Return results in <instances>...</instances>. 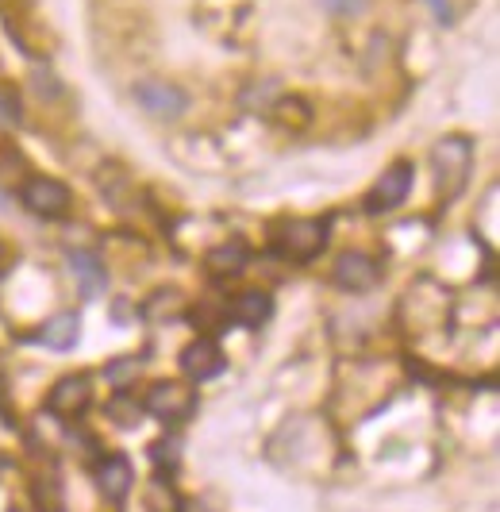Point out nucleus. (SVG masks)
<instances>
[{
  "label": "nucleus",
  "mask_w": 500,
  "mask_h": 512,
  "mask_svg": "<svg viewBox=\"0 0 500 512\" xmlns=\"http://www.w3.org/2000/svg\"><path fill=\"white\" fill-rule=\"evenodd\" d=\"M0 124H20V93H16V85H0Z\"/></svg>",
  "instance_id": "17"
},
{
  "label": "nucleus",
  "mask_w": 500,
  "mask_h": 512,
  "mask_svg": "<svg viewBox=\"0 0 500 512\" xmlns=\"http://www.w3.org/2000/svg\"><path fill=\"white\" fill-rule=\"evenodd\" d=\"M35 501H39L43 512H66L62 482H58V478H39V482H35Z\"/></svg>",
  "instance_id": "16"
},
{
  "label": "nucleus",
  "mask_w": 500,
  "mask_h": 512,
  "mask_svg": "<svg viewBox=\"0 0 500 512\" xmlns=\"http://www.w3.org/2000/svg\"><path fill=\"white\" fill-rule=\"evenodd\" d=\"M143 409L166 424H177V420H189L193 409H197V393L181 382H158L147 389L143 397Z\"/></svg>",
  "instance_id": "3"
},
{
  "label": "nucleus",
  "mask_w": 500,
  "mask_h": 512,
  "mask_svg": "<svg viewBox=\"0 0 500 512\" xmlns=\"http://www.w3.org/2000/svg\"><path fill=\"white\" fill-rule=\"evenodd\" d=\"M181 370L193 378V382H208L224 370V351L212 343V339H193L185 351H181Z\"/></svg>",
  "instance_id": "9"
},
{
  "label": "nucleus",
  "mask_w": 500,
  "mask_h": 512,
  "mask_svg": "<svg viewBox=\"0 0 500 512\" xmlns=\"http://www.w3.org/2000/svg\"><path fill=\"white\" fill-rule=\"evenodd\" d=\"M270 312H274L270 293H258V289L239 293V297H235V305L227 308V316H231L235 324H243V328H262V324L270 320Z\"/></svg>",
  "instance_id": "11"
},
{
  "label": "nucleus",
  "mask_w": 500,
  "mask_h": 512,
  "mask_svg": "<svg viewBox=\"0 0 500 512\" xmlns=\"http://www.w3.org/2000/svg\"><path fill=\"white\" fill-rule=\"evenodd\" d=\"M77 335H81V320H77V312H58L54 320L43 324L39 343H47L50 351H70V347L77 343Z\"/></svg>",
  "instance_id": "12"
},
{
  "label": "nucleus",
  "mask_w": 500,
  "mask_h": 512,
  "mask_svg": "<svg viewBox=\"0 0 500 512\" xmlns=\"http://www.w3.org/2000/svg\"><path fill=\"white\" fill-rule=\"evenodd\" d=\"M70 262H74L77 282H81V289H85L89 297H97L100 289L108 285V270H104L93 255H85V251H81V255H70Z\"/></svg>",
  "instance_id": "13"
},
{
  "label": "nucleus",
  "mask_w": 500,
  "mask_h": 512,
  "mask_svg": "<svg viewBox=\"0 0 500 512\" xmlns=\"http://www.w3.org/2000/svg\"><path fill=\"white\" fill-rule=\"evenodd\" d=\"M470 162H474V143L466 135H447L431 147V170H435V189L443 201H454L466 178H470Z\"/></svg>",
  "instance_id": "1"
},
{
  "label": "nucleus",
  "mask_w": 500,
  "mask_h": 512,
  "mask_svg": "<svg viewBox=\"0 0 500 512\" xmlns=\"http://www.w3.org/2000/svg\"><path fill=\"white\" fill-rule=\"evenodd\" d=\"M8 512H31V509H24V505H12Z\"/></svg>",
  "instance_id": "23"
},
{
  "label": "nucleus",
  "mask_w": 500,
  "mask_h": 512,
  "mask_svg": "<svg viewBox=\"0 0 500 512\" xmlns=\"http://www.w3.org/2000/svg\"><path fill=\"white\" fill-rule=\"evenodd\" d=\"M89 401H93V385L85 374H70V378H62V382L50 389V412L54 416H77V412L89 409Z\"/></svg>",
  "instance_id": "8"
},
{
  "label": "nucleus",
  "mask_w": 500,
  "mask_h": 512,
  "mask_svg": "<svg viewBox=\"0 0 500 512\" xmlns=\"http://www.w3.org/2000/svg\"><path fill=\"white\" fill-rule=\"evenodd\" d=\"M408 189H412V166H408V162H393V166L374 181V189L366 193V212H370V216L393 212V208L404 205Z\"/></svg>",
  "instance_id": "5"
},
{
  "label": "nucleus",
  "mask_w": 500,
  "mask_h": 512,
  "mask_svg": "<svg viewBox=\"0 0 500 512\" xmlns=\"http://www.w3.org/2000/svg\"><path fill=\"white\" fill-rule=\"evenodd\" d=\"M377 278H381L377 262L370 255H362V251H347V255H339V262H335V282L343 285V289H350V293L374 289Z\"/></svg>",
  "instance_id": "7"
},
{
  "label": "nucleus",
  "mask_w": 500,
  "mask_h": 512,
  "mask_svg": "<svg viewBox=\"0 0 500 512\" xmlns=\"http://www.w3.org/2000/svg\"><path fill=\"white\" fill-rule=\"evenodd\" d=\"M327 12H335V16H347V12H358L362 8V0H320Z\"/></svg>",
  "instance_id": "21"
},
{
  "label": "nucleus",
  "mask_w": 500,
  "mask_h": 512,
  "mask_svg": "<svg viewBox=\"0 0 500 512\" xmlns=\"http://www.w3.org/2000/svg\"><path fill=\"white\" fill-rule=\"evenodd\" d=\"M327 243V220H289L281 235L274 239L277 255L289 262H308L324 251Z\"/></svg>",
  "instance_id": "2"
},
{
  "label": "nucleus",
  "mask_w": 500,
  "mask_h": 512,
  "mask_svg": "<svg viewBox=\"0 0 500 512\" xmlns=\"http://www.w3.org/2000/svg\"><path fill=\"white\" fill-rule=\"evenodd\" d=\"M112 416H116L120 428H135V424H139V405H131L127 397H120V401L112 405Z\"/></svg>",
  "instance_id": "18"
},
{
  "label": "nucleus",
  "mask_w": 500,
  "mask_h": 512,
  "mask_svg": "<svg viewBox=\"0 0 500 512\" xmlns=\"http://www.w3.org/2000/svg\"><path fill=\"white\" fill-rule=\"evenodd\" d=\"M131 482H135L131 478V462L124 455H112V459H104L97 466V486L112 505H120L127 493H131Z\"/></svg>",
  "instance_id": "10"
},
{
  "label": "nucleus",
  "mask_w": 500,
  "mask_h": 512,
  "mask_svg": "<svg viewBox=\"0 0 500 512\" xmlns=\"http://www.w3.org/2000/svg\"><path fill=\"white\" fill-rule=\"evenodd\" d=\"M243 266H247V247H243V243H224V247H216V251L208 255V270H212L216 278L239 274Z\"/></svg>",
  "instance_id": "14"
},
{
  "label": "nucleus",
  "mask_w": 500,
  "mask_h": 512,
  "mask_svg": "<svg viewBox=\"0 0 500 512\" xmlns=\"http://www.w3.org/2000/svg\"><path fill=\"white\" fill-rule=\"evenodd\" d=\"M177 512H212V509H208L204 501H197V497H193V501H181V505H177Z\"/></svg>",
  "instance_id": "22"
},
{
  "label": "nucleus",
  "mask_w": 500,
  "mask_h": 512,
  "mask_svg": "<svg viewBox=\"0 0 500 512\" xmlns=\"http://www.w3.org/2000/svg\"><path fill=\"white\" fill-rule=\"evenodd\" d=\"M135 101H139V108H143L147 116H154V120H177V116L189 108L185 89L174 85V81H158V77L135 85Z\"/></svg>",
  "instance_id": "4"
},
{
  "label": "nucleus",
  "mask_w": 500,
  "mask_h": 512,
  "mask_svg": "<svg viewBox=\"0 0 500 512\" xmlns=\"http://www.w3.org/2000/svg\"><path fill=\"white\" fill-rule=\"evenodd\" d=\"M150 451H154V462H158V466H166V462L174 466L177 451H181V443H177V439H162V443H154Z\"/></svg>",
  "instance_id": "20"
},
{
  "label": "nucleus",
  "mask_w": 500,
  "mask_h": 512,
  "mask_svg": "<svg viewBox=\"0 0 500 512\" xmlns=\"http://www.w3.org/2000/svg\"><path fill=\"white\" fill-rule=\"evenodd\" d=\"M0 258H4V243H0Z\"/></svg>",
  "instance_id": "24"
},
{
  "label": "nucleus",
  "mask_w": 500,
  "mask_h": 512,
  "mask_svg": "<svg viewBox=\"0 0 500 512\" xmlns=\"http://www.w3.org/2000/svg\"><path fill=\"white\" fill-rule=\"evenodd\" d=\"M274 116H277V124H285V128H304V124L312 120L308 101H300V97H281V101L274 104Z\"/></svg>",
  "instance_id": "15"
},
{
  "label": "nucleus",
  "mask_w": 500,
  "mask_h": 512,
  "mask_svg": "<svg viewBox=\"0 0 500 512\" xmlns=\"http://www.w3.org/2000/svg\"><path fill=\"white\" fill-rule=\"evenodd\" d=\"M135 374H139V359H124V362H116V366H108V382H116V385H127Z\"/></svg>",
  "instance_id": "19"
},
{
  "label": "nucleus",
  "mask_w": 500,
  "mask_h": 512,
  "mask_svg": "<svg viewBox=\"0 0 500 512\" xmlns=\"http://www.w3.org/2000/svg\"><path fill=\"white\" fill-rule=\"evenodd\" d=\"M24 205L43 220H62L74 205V197L58 178H31L24 185Z\"/></svg>",
  "instance_id": "6"
}]
</instances>
